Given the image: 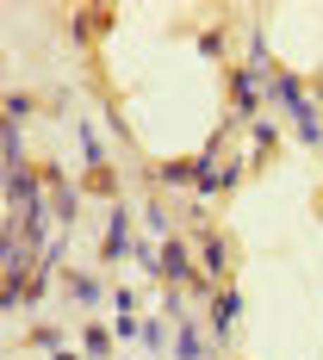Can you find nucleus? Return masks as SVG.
<instances>
[{
    "label": "nucleus",
    "mask_w": 323,
    "mask_h": 360,
    "mask_svg": "<svg viewBox=\"0 0 323 360\" xmlns=\"http://www.w3.org/2000/svg\"><path fill=\"white\" fill-rule=\"evenodd\" d=\"M131 249V230H125V217H112V230H106V255H125Z\"/></svg>",
    "instance_id": "1"
},
{
    "label": "nucleus",
    "mask_w": 323,
    "mask_h": 360,
    "mask_svg": "<svg viewBox=\"0 0 323 360\" xmlns=\"http://www.w3.org/2000/svg\"><path fill=\"white\" fill-rule=\"evenodd\" d=\"M63 360H69V354H63Z\"/></svg>",
    "instance_id": "2"
}]
</instances>
